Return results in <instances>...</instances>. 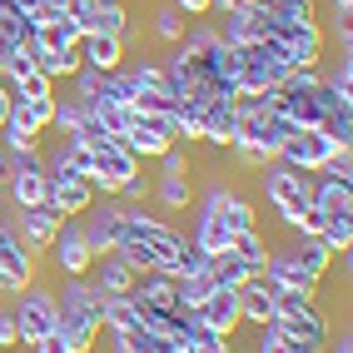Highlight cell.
<instances>
[{"label": "cell", "mask_w": 353, "mask_h": 353, "mask_svg": "<svg viewBox=\"0 0 353 353\" xmlns=\"http://www.w3.org/2000/svg\"><path fill=\"white\" fill-rule=\"evenodd\" d=\"M259 174H264V204L284 219L289 234H319L323 214H314V174L289 170V164H279V159H269Z\"/></svg>", "instance_id": "cell-1"}, {"label": "cell", "mask_w": 353, "mask_h": 353, "mask_svg": "<svg viewBox=\"0 0 353 353\" xmlns=\"http://www.w3.org/2000/svg\"><path fill=\"white\" fill-rule=\"evenodd\" d=\"M100 303L105 294L90 284V279H60L55 289V309H60V334L70 343V353H95L100 343Z\"/></svg>", "instance_id": "cell-2"}, {"label": "cell", "mask_w": 353, "mask_h": 353, "mask_svg": "<svg viewBox=\"0 0 353 353\" xmlns=\"http://www.w3.org/2000/svg\"><path fill=\"white\" fill-rule=\"evenodd\" d=\"M10 319H15V334H20V343H35V339H45L50 328L60 323V309H55V289H45L40 279L35 284H26L15 294V303H10Z\"/></svg>", "instance_id": "cell-3"}, {"label": "cell", "mask_w": 353, "mask_h": 353, "mask_svg": "<svg viewBox=\"0 0 353 353\" xmlns=\"http://www.w3.org/2000/svg\"><path fill=\"white\" fill-rule=\"evenodd\" d=\"M294 130H299V125L284 120L274 105H264V110H244L239 125H234V145H249V150H259L264 159H279V145H284Z\"/></svg>", "instance_id": "cell-4"}, {"label": "cell", "mask_w": 353, "mask_h": 353, "mask_svg": "<svg viewBox=\"0 0 353 353\" xmlns=\"http://www.w3.org/2000/svg\"><path fill=\"white\" fill-rule=\"evenodd\" d=\"M139 164H145V159H134V154L120 145V139H110V145L90 150V184H95V194L120 199V190L139 174Z\"/></svg>", "instance_id": "cell-5"}, {"label": "cell", "mask_w": 353, "mask_h": 353, "mask_svg": "<svg viewBox=\"0 0 353 353\" xmlns=\"http://www.w3.org/2000/svg\"><path fill=\"white\" fill-rule=\"evenodd\" d=\"M120 145L134 154V159H159L170 145H179V134H174V110L170 114H139L130 110V125L120 134Z\"/></svg>", "instance_id": "cell-6"}, {"label": "cell", "mask_w": 353, "mask_h": 353, "mask_svg": "<svg viewBox=\"0 0 353 353\" xmlns=\"http://www.w3.org/2000/svg\"><path fill=\"white\" fill-rule=\"evenodd\" d=\"M45 259H50V274H55V279H85V274H90L95 254H90L85 234H80V219H65V224H60V234L50 239Z\"/></svg>", "instance_id": "cell-7"}, {"label": "cell", "mask_w": 353, "mask_h": 353, "mask_svg": "<svg viewBox=\"0 0 353 353\" xmlns=\"http://www.w3.org/2000/svg\"><path fill=\"white\" fill-rule=\"evenodd\" d=\"M199 209H209V214H219L234 234L239 229H259V209H254V199H244L234 184H224V174H214L204 184V199H199Z\"/></svg>", "instance_id": "cell-8"}, {"label": "cell", "mask_w": 353, "mask_h": 353, "mask_svg": "<svg viewBox=\"0 0 353 353\" xmlns=\"http://www.w3.org/2000/svg\"><path fill=\"white\" fill-rule=\"evenodd\" d=\"M343 145H334L323 130H294L284 145H279V164H289V170H303V174H314L319 164L328 154H339Z\"/></svg>", "instance_id": "cell-9"}, {"label": "cell", "mask_w": 353, "mask_h": 353, "mask_svg": "<svg viewBox=\"0 0 353 353\" xmlns=\"http://www.w3.org/2000/svg\"><path fill=\"white\" fill-rule=\"evenodd\" d=\"M264 284H269V289H294V294L319 299V284H323V279L303 269L299 254L284 244V249H269V259H264Z\"/></svg>", "instance_id": "cell-10"}, {"label": "cell", "mask_w": 353, "mask_h": 353, "mask_svg": "<svg viewBox=\"0 0 353 353\" xmlns=\"http://www.w3.org/2000/svg\"><path fill=\"white\" fill-rule=\"evenodd\" d=\"M10 224H15L20 239H26V249L40 259L45 249H50V239L60 234V224H65V219L55 214L50 204H35V209H10Z\"/></svg>", "instance_id": "cell-11"}, {"label": "cell", "mask_w": 353, "mask_h": 353, "mask_svg": "<svg viewBox=\"0 0 353 353\" xmlns=\"http://www.w3.org/2000/svg\"><path fill=\"white\" fill-rule=\"evenodd\" d=\"M95 199H100L95 184L80 179V174H50V190H45V204H50L60 219H80Z\"/></svg>", "instance_id": "cell-12"}, {"label": "cell", "mask_w": 353, "mask_h": 353, "mask_svg": "<svg viewBox=\"0 0 353 353\" xmlns=\"http://www.w3.org/2000/svg\"><path fill=\"white\" fill-rule=\"evenodd\" d=\"M194 319H199L204 328H214L219 339H234V334L244 328V323H239V299H234V289H224V284L194 309Z\"/></svg>", "instance_id": "cell-13"}, {"label": "cell", "mask_w": 353, "mask_h": 353, "mask_svg": "<svg viewBox=\"0 0 353 353\" xmlns=\"http://www.w3.org/2000/svg\"><path fill=\"white\" fill-rule=\"evenodd\" d=\"M75 20H80L85 35H125V30H134L125 0H90V6H85Z\"/></svg>", "instance_id": "cell-14"}, {"label": "cell", "mask_w": 353, "mask_h": 353, "mask_svg": "<svg viewBox=\"0 0 353 353\" xmlns=\"http://www.w3.org/2000/svg\"><path fill=\"white\" fill-rule=\"evenodd\" d=\"M234 299H239V323H249V328H269L274 323V289L264 284V274L244 279V284L234 289Z\"/></svg>", "instance_id": "cell-15"}, {"label": "cell", "mask_w": 353, "mask_h": 353, "mask_svg": "<svg viewBox=\"0 0 353 353\" xmlns=\"http://www.w3.org/2000/svg\"><path fill=\"white\" fill-rule=\"evenodd\" d=\"M199 120H204V130H199V145L204 150H229L234 145V125H239V114H234L229 100H209L199 110Z\"/></svg>", "instance_id": "cell-16"}, {"label": "cell", "mask_w": 353, "mask_h": 353, "mask_svg": "<svg viewBox=\"0 0 353 353\" xmlns=\"http://www.w3.org/2000/svg\"><path fill=\"white\" fill-rule=\"evenodd\" d=\"M130 299L139 303V309H154V314H170V309H179V294H174V274H159V269L139 274V284L130 289Z\"/></svg>", "instance_id": "cell-17"}, {"label": "cell", "mask_w": 353, "mask_h": 353, "mask_svg": "<svg viewBox=\"0 0 353 353\" xmlns=\"http://www.w3.org/2000/svg\"><path fill=\"white\" fill-rule=\"evenodd\" d=\"M85 279H90V284H95L100 294H130V289L139 284V274H134V269H130L114 249H110V254H100L95 264H90V274H85Z\"/></svg>", "instance_id": "cell-18"}, {"label": "cell", "mask_w": 353, "mask_h": 353, "mask_svg": "<svg viewBox=\"0 0 353 353\" xmlns=\"http://www.w3.org/2000/svg\"><path fill=\"white\" fill-rule=\"evenodd\" d=\"M45 190H50V174H45V164L6 174V199H10V209H35V204H45Z\"/></svg>", "instance_id": "cell-19"}, {"label": "cell", "mask_w": 353, "mask_h": 353, "mask_svg": "<svg viewBox=\"0 0 353 353\" xmlns=\"http://www.w3.org/2000/svg\"><path fill=\"white\" fill-rule=\"evenodd\" d=\"M80 60L90 70H100V75H110V70H120L130 60V50L120 35H80Z\"/></svg>", "instance_id": "cell-20"}, {"label": "cell", "mask_w": 353, "mask_h": 353, "mask_svg": "<svg viewBox=\"0 0 353 353\" xmlns=\"http://www.w3.org/2000/svg\"><path fill=\"white\" fill-rule=\"evenodd\" d=\"M80 20L75 15H55V20H40L35 26V50H75L80 45Z\"/></svg>", "instance_id": "cell-21"}, {"label": "cell", "mask_w": 353, "mask_h": 353, "mask_svg": "<svg viewBox=\"0 0 353 353\" xmlns=\"http://www.w3.org/2000/svg\"><path fill=\"white\" fill-rule=\"evenodd\" d=\"M190 244L204 249V254H224L234 244V229L219 219V214H209V209H194V234H190Z\"/></svg>", "instance_id": "cell-22"}, {"label": "cell", "mask_w": 353, "mask_h": 353, "mask_svg": "<svg viewBox=\"0 0 353 353\" xmlns=\"http://www.w3.org/2000/svg\"><path fill=\"white\" fill-rule=\"evenodd\" d=\"M314 214H353V184H339V179H323L314 174Z\"/></svg>", "instance_id": "cell-23"}, {"label": "cell", "mask_w": 353, "mask_h": 353, "mask_svg": "<svg viewBox=\"0 0 353 353\" xmlns=\"http://www.w3.org/2000/svg\"><path fill=\"white\" fill-rule=\"evenodd\" d=\"M150 194L159 199V209H170V214H184V209L194 204V184H190V174H159V179L150 184Z\"/></svg>", "instance_id": "cell-24"}, {"label": "cell", "mask_w": 353, "mask_h": 353, "mask_svg": "<svg viewBox=\"0 0 353 353\" xmlns=\"http://www.w3.org/2000/svg\"><path fill=\"white\" fill-rule=\"evenodd\" d=\"M209 274H214V284H224V289H239L244 279H259L264 269H254V264H244L234 249H224V254H209Z\"/></svg>", "instance_id": "cell-25"}, {"label": "cell", "mask_w": 353, "mask_h": 353, "mask_svg": "<svg viewBox=\"0 0 353 353\" xmlns=\"http://www.w3.org/2000/svg\"><path fill=\"white\" fill-rule=\"evenodd\" d=\"M319 244L334 254V259H348V249H353V214H328V219H319Z\"/></svg>", "instance_id": "cell-26"}, {"label": "cell", "mask_w": 353, "mask_h": 353, "mask_svg": "<svg viewBox=\"0 0 353 353\" xmlns=\"http://www.w3.org/2000/svg\"><path fill=\"white\" fill-rule=\"evenodd\" d=\"M80 45H75V50H35V70H40V75H50L55 85L60 80H75L80 75Z\"/></svg>", "instance_id": "cell-27"}, {"label": "cell", "mask_w": 353, "mask_h": 353, "mask_svg": "<svg viewBox=\"0 0 353 353\" xmlns=\"http://www.w3.org/2000/svg\"><path fill=\"white\" fill-rule=\"evenodd\" d=\"M184 26H190V20H184V15L170 6V0H159V6L150 10V35H154V40H164V45H179Z\"/></svg>", "instance_id": "cell-28"}, {"label": "cell", "mask_w": 353, "mask_h": 353, "mask_svg": "<svg viewBox=\"0 0 353 353\" xmlns=\"http://www.w3.org/2000/svg\"><path fill=\"white\" fill-rule=\"evenodd\" d=\"M274 20H303V26H323L319 0H259Z\"/></svg>", "instance_id": "cell-29"}, {"label": "cell", "mask_w": 353, "mask_h": 353, "mask_svg": "<svg viewBox=\"0 0 353 353\" xmlns=\"http://www.w3.org/2000/svg\"><path fill=\"white\" fill-rule=\"evenodd\" d=\"M214 289H219V284H214V274H209V269H204V274H190V279H174V294H179V309H184V314H194Z\"/></svg>", "instance_id": "cell-30"}, {"label": "cell", "mask_w": 353, "mask_h": 353, "mask_svg": "<svg viewBox=\"0 0 353 353\" xmlns=\"http://www.w3.org/2000/svg\"><path fill=\"white\" fill-rule=\"evenodd\" d=\"M234 254H239L244 259V264H254V269H264V259H269V239H264V234H259V229H239V234H234V244H229Z\"/></svg>", "instance_id": "cell-31"}, {"label": "cell", "mask_w": 353, "mask_h": 353, "mask_svg": "<svg viewBox=\"0 0 353 353\" xmlns=\"http://www.w3.org/2000/svg\"><path fill=\"white\" fill-rule=\"evenodd\" d=\"M6 80V75H0ZM10 100H55V80L40 75V70H30L26 80H10Z\"/></svg>", "instance_id": "cell-32"}, {"label": "cell", "mask_w": 353, "mask_h": 353, "mask_svg": "<svg viewBox=\"0 0 353 353\" xmlns=\"http://www.w3.org/2000/svg\"><path fill=\"white\" fill-rule=\"evenodd\" d=\"M314 174H323V179H339V184H353V150H339V154H328Z\"/></svg>", "instance_id": "cell-33"}, {"label": "cell", "mask_w": 353, "mask_h": 353, "mask_svg": "<svg viewBox=\"0 0 353 353\" xmlns=\"http://www.w3.org/2000/svg\"><path fill=\"white\" fill-rule=\"evenodd\" d=\"M159 174H194V154L190 145H170L159 154Z\"/></svg>", "instance_id": "cell-34"}, {"label": "cell", "mask_w": 353, "mask_h": 353, "mask_svg": "<svg viewBox=\"0 0 353 353\" xmlns=\"http://www.w3.org/2000/svg\"><path fill=\"white\" fill-rule=\"evenodd\" d=\"M30 70H35V45H15L6 55V80H26Z\"/></svg>", "instance_id": "cell-35"}, {"label": "cell", "mask_w": 353, "mask_h": 353, "mask_svg": "<svg viewBox=\"0 0 353 353\" xmlns=\"http://www.w3.org/2000/svg\"><path fill=\"white\" fill-rule=\"evenodd\" d=\"M209 269V254L204 249H194V244H184V254H179V269H174V279H190V274H204Z\"/></svg>", "instance_id": "cell-36"}, {"label": "cell", "mask_w": 353, "mask_h": 353, "mask_svg": "<svg viewBox=\"0 0 353 353\" xmlns=\"http://www.w3.org/2000/svg\"><path fill=\"white\" fill-rule=\"evenodd\" d=\"M170 6H174L184 20H204V15H214V0H170Z\"/></svg>", "instance_id": "cell-37"}, {"label": "cell", "mask_w": 353, "mask_h": 353, "mask_svg": "<svg viewBox=\"0 0 353 353\" xmlns=\"http://www.w3.org/2000/svg\"><path fill=\"white\" fill-rule=\"evenodd\" d=\"M10 348H20V334H15L10 309H0V353H10Z\"/></svg>", "instance_id": "cell-38"}, {"label": "cell", "mask_w": 353, "mask_h": 353, "mask_svg": "<svg viewBox=\"0 0 353 353\" xmlns=\"http://www.w3.org/2000/svg\"><path fill=\"white\" fill-rule=\"evenodd\" d=\"M30 348H35V353H70V343H65V334H60V328H50V334H45V339H35Z\"/></svg>", "instance_id": "cell-39"}, {"label": "cell", "mask_w": 353, "mask_h": 353, "mask_svg": "<svg viewBox=\"0 0 353 353\" xmlns=\"http://www.w3.org/2000/svg\"><path fill=\"white\" fill-rule=\"evenodd\" d=\"M10 120V80H0V125Z\"/></svg>", "instance_id": "cell-40"}, {"label": "cell", "mask_w": 353, "mask_h": 353, "mask_svg": "<svg viewBox=\"0 0 353 353\" xmlns=\"http://www.w3.org/2000/svg\"><path fill=\"white\" fill-rule=\"evenodd\" d=\"M328 15H353V0H328Z\"/></svg>", "instance_id": "cell-41"}, {"label": "cell", "mask_w": 353, "mask_h": 353, "mask_svg": "<svg viewBox=\"0 0 353 353\" xmlns=\"http://www.w3.org/2000/svg\"><path fill=\"white\" fill-rule=\"evenodd\" d=\"M234 6H259V0H214V10H234Z\"/></svg>", "instance_id": "cell-42"}, {"label": "cell", "mask_w": 353, "mask_h": 353, "mask_svg": "<svg viewBox=\"0 0 353 353\" xmlns=\"http://www.w3.org/2000/svg\"><path fill=\"white\" fill-rule=\"evenodd\" d=\"M85 6H90V0H65V10H70V15H80Z\"/></svg>", "instance_id": "cell-43"}]
</instances>
